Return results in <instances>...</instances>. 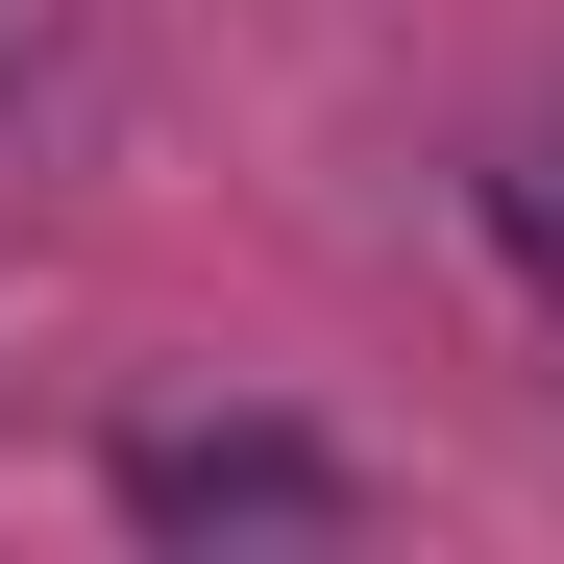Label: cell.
Returning a JSON list of instances; mask_svg holds the SVG:
<instances>
[{
	"label": "cell",
	"mask_w": 564,
	"mask_h": 564,
	"mask_svg": "<svg viewBox=\"0 0 564 564\" xmlns=\"http://www.w3.org/2000/svg\"><path fill=\"white\" fill-rule=\"evenodd\" d=\"M123 516H148V540H221V516L319 540V516H344V466H319V442H270V417H221V442L172 417V442H123Z\"/></svg>",
	"instance_id": "obj_1"
},
{
	"label": "cell",
	"mask_w": 564,
	"mask_h": 564,
	"mask_svg": "<svg viewBox=\"0 0 564 564\" xmlns=\"http://www.w3.org/2000/svg\"><path fill=\"white\" fill-rule=\"evenodd\" d=\"M516 246H540V270H564V172H516Z\"/></svg>",
	"instance_id": "obj_2"
}]
</instances>
